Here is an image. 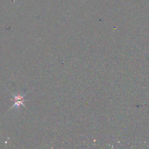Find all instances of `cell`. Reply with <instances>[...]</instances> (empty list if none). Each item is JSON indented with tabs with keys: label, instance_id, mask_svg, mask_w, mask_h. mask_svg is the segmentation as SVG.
I'll list each match as a JSON object with an SVG mask.
<instances>
[{
	"label": "cell",
	"instance_id": "1",
	"mask_svg": "<svg viewBox=\"0 0 149 149\" xmlns=\"http://www.w3.org/2000/svg\"><path fill=\"white\" fill-rule=\"evenodd\" d=\"M13 95L14 97L15 104L13 105V107L11 108V109L15 108V107H19L20 105H23L24 107L23 102L25 101V100L23 98H24V96L25 95V94H24L23 95H22L20 94H18L17 95H15L13 94Z\"/></svg>",
	"mask_w": 149,
	"mask_h": 149
}]
</instances>
